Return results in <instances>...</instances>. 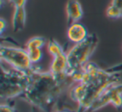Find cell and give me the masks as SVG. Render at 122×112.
Here are the masks:
<instances>
[{"label":"cell","mask_w":122,"mask_h":112,"mask_svg":"<svg viewBox=\"0 0 122 112\" xmlns=\"http://www.w3.org/2000/svg\"><path fill=\"white\" fill-rule=\"evenodd\" d=\"M122 63L106 70L93 62L86 65L81 80L72 86L70 97L78 105L76 112L90 111L102 93L113 85L120 82Z\"/></svg>","instance_id":"cell-1"},{"label":"cell","mask_w":122,"mask_h":112,"mask_svg":"<svg viewBox=\"0 0 122 112\" xmlns=\"http://www.w3.org/2000/svg\"><path fill=\"white\" fill-rule=\"evenodd\" d=\"M29 84L25 92L19 97L43 112H56L61 95L76 84L70 76L58 79L50 72H43L33 67L29 71Z\"/></svg>","instance_id":"cell-2"},{"label":"cell","mask_w":122,"mask_h":112,"mask_svg":"<svg viewBox=\"0 0 122 112\" xmlns=\"http://www.w3.org/2000/svg\"><path fill=\"white\" fill-rule=\"evenodd\" d=\"M99 38L96 34H91L86 39L74 46L67 52L69 70L68 75L75 83L81 80L85 68L89 60L96 49Z\"/></svg>","instance_id":"cell-3"},{"label":"cell","mask_w":122,"mask_h":112,"mask_svg":"<svg viewBox=\"0 0 122 112\" xmlns=\"http://www.w3.org/2000/svg\"><path fill=\"white\" fill-rule=\"evenodd\" d=\"M0 96L3 100H10L20 97L25 92L29 84V73L15 70L6 69L1 65Z\"/></svg>","instance_id":"cell-4"},{"label":"cell","mask_w":122,"mask_h":112,"mask_svg":"<svg viewBox=\"0 0 122 112\" xmlns=\"http://www.w3.org/2000/svg\"><path fill=\"white\" fill-rule=\"evenodd\" d=\"M0 59L5 62L11 68L22 71L29 72L34 67L28 52L25 49L19 46H9L1 44L0 46Z\"/></svg>","instance_id":"cell-5"},{"label":"cell","mask_w":122,"mask_h":112,"mask_svg":"<svg viewBox=\"0 0 122 112\" xmlns=\"http://www.w3.org/2000/svg\"><path fill=\"white\" fill-rule=\"evenodd\" d=\"M108 105L116 109L122 108V83L120 82L107 88L93 104L90 111H97Z\"/></svg>","instance_id":"cell-6"},{"label":"cell","mask_w":122,"mask_h":112,"mask_svg":"<svg viewBox=\"0 0 122 112\" xmlns=\"http://www.w3.org/2000/svg\"><path fill=\"white\" fill-rule=\"evenodd\" d=\"M52 57L53 60L49 67V72L56 78L61 80L69 77L68 59H67V53L65 52V49L55 54Z\"/></svg>","instance_id":"cell-7"},{"label":"cell","mask_w":122,"mask_h":112,"mask_svg":"<svg viewBox=\"0 0 122 112\" xmlns=\"http://www.w3.org/2000/svg\"><path fill=\"white\" fill-rule=\"evenodd\" d=\"M8 1L12 4L14 8L12 19L14 32H21L26 25L27 13L25 9V4L27 0H8Z\"/></svg>","instance_id":"cell-8"},{"label":"cell","mask_w":122,"mask_h":112,"mask_svg":"<svg viewBox=\"0 0 122 112\" xmlns=\"http://www.w3.org/2000/svg\"><path fill=\"white\" fill-rule=\"evenodd\" d=\"M87 29L80 23H74L69 25L67 29V38L74 44H80L88 38Z\"/></svg>","instance_id":"cell-9"},{"label":"cell","mask_w":122,"mask_h":112,"mask_svg":"<svg viewBox=\"0 0 122 112\" xmlns=\"http://www.w3.org/2000/svg\"><path fill=\"white\" fill-rule=\"evenodd\" d=\"M66 14L68 24L77 23L82 19L84 11L78 0H68L66 4Z\"/></svg>","instance_id":"cell-10"},{"label":"cell","mask_w":122,"mask_h":112,"mask_svg":"<svg viewBox=\"0 0 122 112\" xmlns=\"http://www.w3.org/2000/svg\"><path fill=\"white\" fill-rule=\"evenodd\" d=\"M28 52V54L29 56L31 62L34 64L39 63L41 60L43 59V50L42 49H39V48H29V49H25Z\"/></svg>","instance_id":"cell-11"},{"label":"cell","mask_w":122,"mask_h":112,"mask_svg":"<svg viewBox=\"0 0 122 112\" xmlns=\"http://www.w3.org/2000/svg\"><path fill=\"white\" fill-rule=\"evenodd\" d=\"M47 44L46 39L44 37L41 36H35L29 39L25 45V49H29V48H39V49H43L45 44Z\"/></svg>","instance_id":"cell-12"},{"label":"cell","mask_w":122,"mask_h":112,"mask_svg":"<svg viewBox=\"0 0 122 112\" xmlns=\"http://www.w3.org/2000/svg\"><path fill=\"white\" fill-rule=\"evenodd\" d=\"M106 15L110 19H122V12L119 10L116 7L113 6L110 4L106 9Z\"/></svg>","instance_id":"cell-13"},{"label":"cell","mask_w":122,"mask_h":112,"mask_svg":"<svg viewBox=\"0 0 122 112\" xmlns=\"http://www.w3.org/2000/svg\"><path fill=\"white\" fill-rule=\"evenodd\" d=\"M0 112H16L14 107L9 104H2L0 106Z\"/></svg>","instance_id":"cell-14"},{"label":"cell","mask_w":122,"mask_h":112,"mask_svg":"<svg viewBox=\"0 0 122 112\" xmlns=\"http://www.w3.org/2000/svg\"><path fill=\"white\" fill-rule=\"evenodd\" d=\"M110 4L116 7L119 10H120L122 12V0H111Z\"/></svg>","instance_id":"cell-15"},{"label":"cell","mask_w":122,"mask_h":112,"mask_svg":"<svg viewBox=\"0 0 122 112\" xmlns=\"http://www.w3.org/2000/svg\"><path fill=\"white\" fill-rule=\"evenodd\" d=\"M6 28H7V24H6L5 20L4 19H0V34H1V35H3Z\"/></svg>","instance_id":"cell-16"},{"label":"cell","mask_w":122,"mask_h":112,"mask_svg":"<svg viewBox=\"0 0 122 112\" xmlns=\"http://www.w3.org/2000/svg\"><path fill=\"white\" fill-rule=\"evenodd\" d=\"M56 112H76V111H74V110H70V109H64V110H57Z\"/></svg>","instance_id":"cell-17"}]
</instances>
